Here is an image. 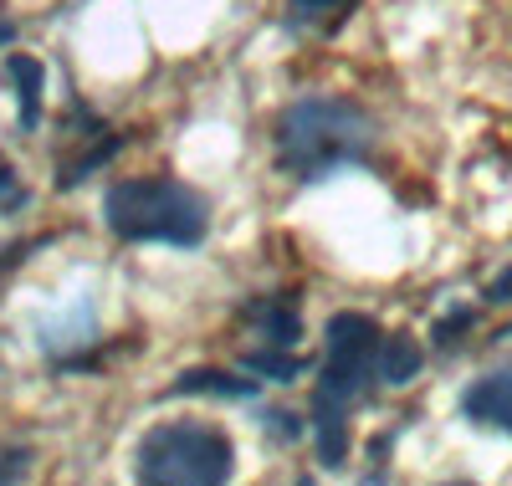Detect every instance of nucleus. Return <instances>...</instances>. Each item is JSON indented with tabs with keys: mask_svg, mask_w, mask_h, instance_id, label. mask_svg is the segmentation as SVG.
<instances>
[{
	"mask_svg": "<svg viewBox=\"0 0 512 486\" xmlns=\"http://www.w3.org/2000/svg\"><path fill=\"white\" fill-rule=\"evenodd\" d=\"M374 149V118L344 98H303L277 118V169L287 180H328L364 164Z\"/></svg>",
	"mask_w": 512,
	"mask_h": 486,
	"instance_id": "nucleus-1",
	"label": "nucleus"
},
{
	"mask_svg": "<svg viewBox=\"0 0 512 486\" xmlns=\"http://www.w3.org/2000/svg\"><path fill=\"white\" fill-rule=\"evenodd\" d=\"M354 11V0H287L292 26H338Z\"/></svg>",
	"mask_w": 512,
	"mask_h": 486,
	"instance_id": "nucleus-12",
	"label": "nucleus"
},
{
	"mask_svg": "<svg viewBox=\"0 0 512 486\" xmlns=\"http://www.w3.org/2000/svg\"><path fill=\"white\" fill-rule=\"evenodd\" d=\"M420 364H425V353H420V343L405 338V333L379 338V348H374V374H379L384 384H410V379L420 374Z\"/></svg>",
	"mask_w": 512,
	"mask_h": 486,
	"instance_id": "nucleus-7",
	"label": "nucleus"
},
{
	"mask_svg": "<svg viewBox=\"0 0 512 486\" xmlns=\"http://www.w3.org/2000/svg\"><path fill=\"white\" fill-rule=\"evenodd\" d=\"M487 302H512V267H507V272L487 287Z\"/></svg>",
	"mask_w": 512,
	"mask_h": 486,
	"instance_id": "nucleus-15",
	"label": "nucleus"
},
{
	"mask_svg": "<svg viewBox=\"0 0 512 486\" xmlns=\"http://www.w3.org/2000/svg\"><path fill=\"white\" fill-rule=\"evenodd\" d=\"M11 41H16V26H0V52H6Z\"/></svg>",
	"mask_w": 512,
	"mask_h": 486,
	"instance_id": "nucleus-17",
	"label": "nucleus"
},
{
	"mask_svg": "<svg viewBox=\"0 0 512 486\" xmlns=\"http://www.w3.org/2000/svg\"><path fill=\"white\" fill-rule=\"evenodd\" d=\"M231 471V440L210 425H154L134 451V476L149 486H216Z\"/></svg>",
	"mask_w": 512,
	"mask_h": 486,
	"instance_id": "nucleus-3",
	"label": "nucleus"
},
{
	"mask_svg": "<svg viewBox=\"0 0 512 486\" xmlns=\"http://www.w3.org/2000/svg\"><path fill=\"white\" fill-rule=\"evenodd\" d=\"M11 190H16V169H11V164H0V200H6Z\"/></svg>",
	"mask_w": 512,
	"mask_h": 486,
	"instance_id": "nucleus-16",
	"label": "nucleus"
},
{
	"mask_svg": "<svg viewBox=\"0 0 512 486\" xmlns=\"http://www.w3.org/2000/svg\"><path fill=\"white\" fill-rule=\"evenodd\" d=\"M374 348H379V323L364 313H333L328 318V359L318 379V400L328 405H354L374 379Z\"/></svg>",
	"mask_w": 512,
	"mask_h": 486,
	"instance_id": "nucleus-4",
	"label": "nucleus"
},
{
	"mask_svg": "<svg viewBox=\"0 0 512 486\" xmlns=\"http://www.w3.org/2000/svg\"><path fill=\"white\" fill-rule=\"evenodd\" d=\"M313 435H318V461L323 466H344L349 456V425H344V405H328L313 394Z\"/></svg>",
	"mask_w": 512,
	"mask_h": 486,
	"instance_id": "nucleus-8",
	"label": "nucleus"
},
{
	"mask_svg": "<svg viewBox=\"0 0 512 486\" xmlns=\"http://www.w3.org/2000/svg\"><path fill=\"white\" fill-rule=\"evenodd\" d=\"M472 328V307H456V313H446L441 323H436V343L446 348V343H456V333H466Z\"/></svg>",
	"mask_w": 512,
	"mask_h": 486,
	"instance_id": "nucleus-14",
	"label": "nucleus"
},
{
	"mask_svg": "<svg viewBox=\"0 0 512 486\" xmlns=\"http://www.w3.org/2000/svg\"><path fill=\"white\" fill-rule=\"evenodd\" d=\"M103 220L118 241H169V246H200L210 210L180 180H118L103 195Z\"/></svg>",
	"mask_w": 512,
	"mask_h": 486,
	"instance_id": "nucleus-2",
	"label": "nucleus"
},
{
	"mask_svg": "<svg viewBox=\"0 0 512 486\" xmlns=\"http://www.w3.org/2000/svg\"><path fill=\"white\" fill-rule=\"evenodd\" d=\"M241 318L262 328V338L272 348H292L297 338H303V318H297V307L287 297H262V302H246Z\"/></svg>",
	"mask_w": 512,
	"mask_h": 486,
	"instance_id": "nucleus-6",
	"label": "nucleus"
},
{
	"mask_svg": "<svg viewBox=\"0 0 512 486\" xmlns=\"http://www.w3.org/2000/svg\"><path fill=\"white\" fill-rule=\"evenodd\" d=\"M118 149H123V139H118V134H103L93 154H82L77 164H67V169H62V190H72V185H82V180H88V174H93L98 164H108V159H113Z\"/></svg>",
	"mask_w": 512,
	"mask_h": 486,
	"instance_id": "nucleus-13",
	"label": "nucleus"
},
{
	"mask_svg": "<svg viewBox=\"0 0 512 486\" xmlns=\"http://www.w3.org/2000/svg\"><path fill=\"white\" fill-rule=\"evenodd\" d=\"M175 394H221V400H246L256 394V379H236V374H221V369H190L175 379Z\"/></svg>",
	"mask_w": 512,
	"mask_h": 486,
	"instance_id": "nucleus-10",
	"label": "nucleus"
},
{
	"mask_svg": "<svg viewBox=\"0 0 512 486\" xmlns=\"http://www.w3.org/2000/svg\"><path fill=\"white\" fill-rule=\"evenodd\" d=\"M461 415L472 420V425H487V430H507L512 435V369L482 374L472 389L461 394Z\"/></svg>",
	"mask_w": 512,
	"mask_h": 486,
	"instance_id": "nucleus-5",
	"label": "nucleus"
},
{
	"mask_svg": "<svg viewBox=\"0 0 512 486\" xmlns=\"http://www.w3.org/2000/svg\"><path fill=\"white\" fill-rule=\"evenodd\" d=\"M6 77L16 82L21 128H36V123H41V87H47V72H41L36 57H6Z\"/></svg>",
	"mask_w": 512,
	"mask_h": 486,
	"instance_id": "nucleus-9",
	"label": "nucleus"
},
{
	"mask_svg": "<svg viewBox=\"0 0 512 486\" xmlns=\"http://www.w3.org/2000/svg\"><path fill=\"white\" fill-rule=\"evenodd\" d=\"M241 369L251 379H272V384H292L297 374H303V359H297L292 348H256L241 359Z\"/></svg>",
	"mask_w": 512,
	"mask_h": 486,
	"instance_id": "nucleus-11",
	"label": "nucleus"
}]
</instances>
